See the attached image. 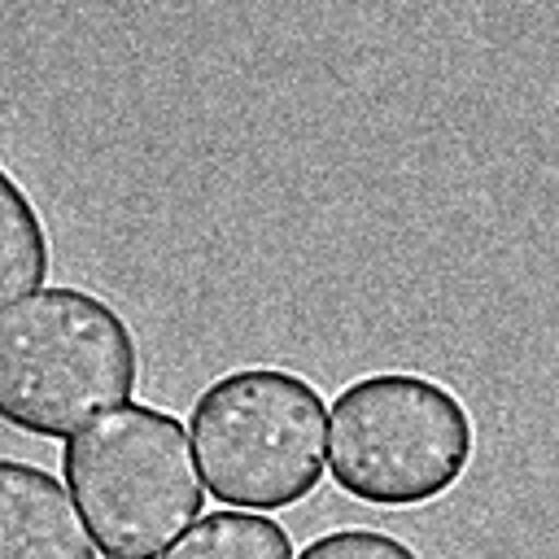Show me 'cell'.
<instances>
[{"mask_svg": "<svg viewBox=\"0 0 559 559\" xmlns=\"http://www.w3.org/2000/svg\"><path fill=\"white\" fill-rule=\"evenodd\" d=\"M140 354L122 314L83 288H39L0 314V419L35 437H74L122 406Z\"/></svg>", "mask_w": 559, "mask_h": 559, "instance_id": "6da1fadb", "label": "cell"}, {"mask_svg": "<svg viewBox=\"0 0 559 559\" xmlns=\"http://www.w3.org/2000/svg\"><path fill=\"white\" fill-rule=\"evenodd\" d=\"M61 472L105 559H157L205 502L183 424L144 402L105 411L74 432Z\"/></svg>", "mask_w": 559, "mask_h": 559, "instance_id": "7a4b0ae2", "label": "cell"}, {"mask_svg": "<svg viewBox=\"0 0 559 559\" xmlns=\"http://www.w3.org/2000/svg\"><path fill=\"white\" fill-rule=\"evenodd\" d=\"M188 432L201 485L227 507H293L319 485L328 463L323 397L284 367H240L205 384Z\"/></svg>", "mask_w": 559, "mask_h": 559, "instance_id": "3957f363", "label": "cell"}, {"mask_svg": "<svg viewBox=\"0 0 559 559\" xmlns=\"http://www.w3.org/2000/svg\"><path fill=\"white\" fill-rule=\"evenodd\" d=\"M472 415L437 380L376 371L345 384L328 411V467L336 489L371 507H419L463 480Z\"/></svg>", "mask_w": 559, "mask_h": 559, "instance_id": "277c9868", "label": "cell"}, {"mask_svg": "<svg viewBox=\"0 0 559 559\" xmlns=\"http://www.w3.org/2000/svg\"><path fill=\"white\" fill-rule=\"evenodd\" d=\"M0 559H96L70 489L17 459H0Z\"/></svg>", "mask_w": 559, "mask_h": 559, "instance_id": "5b68a950", "label": "cell"}, {"mask_svg": "<svg viewBox=\"0 0 559 559\" xmlns=\"http://www.w3.org/2000/svg\"><path fill=\"white\" fill-rule=\"evenodd\" d=\"M48 280V231L26 188L0 166V314Z\"/></svg>", "mask_w": 559, "mask_h": 559, "instance_id": "8992f818", "label": "cell"}, {"mask_svg": "<svg viewBox=\"0 0 559 559\" xmlns=\"http://www.w3.org/2000/svg\"><path fill=\"white\" fill-rule=\"evenodd\" d=\"M157 559H293V542L266 515L210 511L205 520H192Z\"/></svg>", "mask_w": 559, "mask_h": 559, "instance_id": "52a82bcc", "label": "cell"}, {"mask_svg": "<svg viewBox=\"0 0 559 559\" xmlns=\"http://www.w3.org/2000/svg\"><path fill=\"white\" fill-rule=\"evenodd\" d=\"M297 559H419L402 537L376 528H336L314 537Z\"/></svg>", "mask_w": 559, "mask_h": 559, "instance_id": "ba28073f", "label": "cell"}]
</instances>
